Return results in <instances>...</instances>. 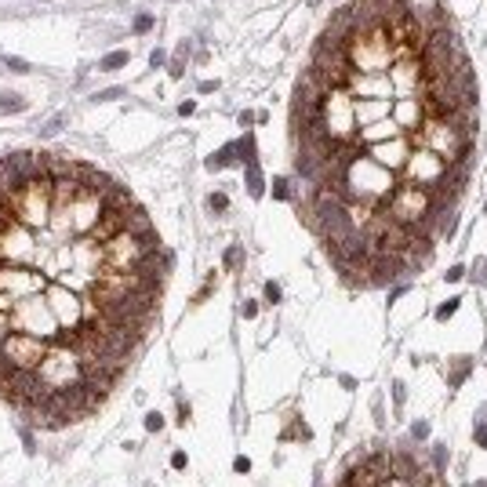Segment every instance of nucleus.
I'll use <instances>...</instances> for the list:
<instances>
[{"label":"nucleus","mask_w":487,"mask_h":487,"mask_svg":"<svg viewBox=\"0 0 487 487\" xmlns=\"http://www.w3.org/2000/svg\"><path fill=\"white\" fill-rule=\"evenodd\" d=\"M389 211V218L404 229H415L418 222H426L433 214V196H429L426 185H415V182H404L389 193V200L382 204Z\"/></svg>","instance_id":"f257e3e1"},{"label":"nucleus","mask_w":487,"mask_h":487,"mask_svg":"<svg viewBox=\"0 0 487 487\" xmlns=\"http://www.w3.org/2000/svg\"><path fill=\"white\" fill-rule=\"evenodd\" d=\"M247 189H251V196H262V179H258V171H255V164L247 167Z\"/></svg>","instance_id":"f03ea898"},{"label":"nucleus","mask_w":487,"mask_h":487,"mask_svg":"<svg viewBox=\"0 0 487 487\" xmlns=\"http://www.w3.org/2000/svg\"><path fill=\"white\" fill-rule=\"evenodd\" d=\"M458 302H462V298H447V302L436 309V320H447V316H451L455 309H458Z\"/></svg>","instance_id":"7ed1b4c3"},{"label":"nucleus","mask_w":487,"mask_h":487,"mask_svg":"<svg viewBox=\"0 0 487 487\" xmlns=\"http://www.w3.org/2000/svg\"><path fill=\"white\" fill-rule=\"evenodd\" d=\"M208 208H211V211H226V208H229L226 193H211V196H208Z\"/></svg>","instance_id":"20e7f679"},{"label":"nucleus","mask_w":487,"mask_h":487,"mask_svg":"<svg viewBox=\"0 0 487 487\" xmlns=\"http://www.w3.org/2000/svg\"><path fill=\"white\" fill-rule=\"evenodd\" d=\"M146 429H149V433H160V429H164V418L156 415V411H149V415H146Z\"/></svg>","instance_id":"39448f33"},{"label":"nucleus","mask_w":487,"mask_h":487,"mask_svg":"<svg viewBox=\"0 0 487 487\" xmlns=\"http://www.w3.org/2000/svg\"><path fill=\"white\" fill-rule=\"evenodd\" d=\"M465 374H469V360L462 357V364H458L455 374H451V386H462V378H465Z\"/></svg>","instance_id":"423d86ee"},{"label":"nucleus","mask_w":487,"mask_h":487,"mask_svg":"<svg viewBox=\"0 0 487 487\" xmlns=\"http://www.w3.org/2000/svg\"><path fill=\"white\" fill-rule=\"evenodd\" d=\"M273 196H280V200H287V196H291V189H287V179H276V182H273Z\"/></svg>","instance_id":"0eeeda50"},{"label":"nucleus","mask_w":487,"mask_h":487,"mask_svg":"<svg viewBox=\"0 0 487 487\" xmlns=\"http://www.w3.org/2000/svg\"><path fill=\"white\" fill-rule=\"evenodd\" d=\"M0 109H22L18 95H0Z\"/></svg>","instance_id":"6e6552de"},{"label":"nucleus","mask_w":487,"mask_h":487,"mask_svg":"<svg viewBox=\"0 0 487 487\" xmlns=\"http://www.w3.org/2000/svg\"><path fill=\"white\" fill-rule=\"evenodd\" d=\"M127 62V55H109L106 62H102V69H117V65H124Z\"/></svg>","instance_id":"1a4fd4ad"},{"label":"nucleus","mask_w":487,"mask_h":487,"mask_svg":"<svg viewBox=\"0 0 487 487\" xmlns=\"http://www.w3.org/2000/svg\"><path fill=\"white\" fill-rule=\"evenodd\" d=\"M266 302H269V305L280 302V287H276V284H266Z\"/></svg>","instance_id":"9d476101"},{"label":"nucleus","mask_w":487,"mask_h":487,"mask_svg":"<svg viewBox=\"0 0 487 487\" xmlns=\"http://www.w3.org/2000/svg\"><path fill=\"white\" fill-rule=\"evenodd\" d=\"M22 444H26V451H30V455L36 451V440H33V433H30V429H22Z\"/></svg>","instance_id":"9b49d317"},{"label":"nucleus","mask_w":487,"mask_h":487,"mask_svg":"<svg viewBox=\"0 0 487 487\" xmlns=\"http://www.w3.org/2000/svg\"><path fill=\"white\" fill-rule=\"evenodd\" d=\"M233 469H237V473H247V469H251V462L240 455V458H233Z\"/></svg>","instance_id":"f8f14e48"},{"label":"nucleus","mask_w":487,"mask_h":487,"mask_svg":"<svg viewBox=\"0 0 487 487\" xmlns=\"http://www.w3.org/2000/svg\"><path fill=\"white\" fill-rule=\"evenodd\" d=\"M465 276V266H451L447 269V280H462Z\"/></svg>","instance_id":"ddd939ff"},{"label":"nucleus","mask_w":487,"mask_h":487,"mask_svg":"<svg viewBox=\"0 0 487 487\" xmlns=\"http://www.w3.org/2000/svg\"><path fill=\"white\" fill-rule=\"evenodd\" d=\"M185 422H189V404L179 400V426H185Z\"/></svg>","instance_id":"4468645a"},{"label":"nucleus","mask_w":487,"mask_h":487,"mask_svg":"<svg viewBox=\"0 0 487 487\" xmlns=\"http://www.w3.org/2000/svg\"><path fill=\"white\" fill-rule=\"evenodd\" d=\"M171 465H175V469H185V455L175 451V455H171Z\"/></svg>","instance_id":"2eb2a0df"},{"label":"nucleus","mask_w":487,"mask_h":487,"mask_svg":"<svg viewBox=\"0 0 487 487\" xmlns=\"http://www.w3.org/2000/svg\"><path fill=\"white\" fill-rule=\"evenodd\" d=\"M240 262V247H229V255H226V266H237Z\"/></svg>","instance_id":"dca6fc26"},{"label":"nucleus","mask_w":487,"mask_h":487,"mask_svg":"<svg viewBox=\"0 0 487 487\" xmlns=\"http://www.w3.org/2000/svg\"><path fill=\"white\" fill-rule=\"evenodd\" d=\"M411 433H415V436H429V426L426 422H415V426H411Z\"/></svg>","instance_id":"f3484780"},{"label":"nucleus","mask_w":487,"mask_h":487,"mask_svg":"<svg viewBox=\"0 0 487 487\" xmlns=\"http://www.w3.org/2000/svg\"><path fill=\"white\" fill-rule=\"evenodd\" d=\"M149 26H153V18H149V15H142V18H138V22H135V30L142 33V30H149Z\"/></svg>","instance_id":"a211bd4d"},{"label":"nucleus","mask_w":487,"mask_h":487,"mask_svg":"<svg viewBox=\"0 0 487 487\" xmlns=\"http://www.w3.org/2000/svg\"><path fill=\"white\" fill-rule=\"evenodd\" d=\"M476 440H480V447H487V426H476Z\"/></svg>","instance_id":"6ab92c4d"},{"label":"nucleus","mask_w":487,"mask_h":487,"mask_svg":"<svg viewBox=\"0 0 487 487\" xmlns=\"http://www.w3.org/2000/svg\"><path fill=\"white\" fill-rule=\"evenodd\" d=\"M476 487H487V480H484V484H476Z\"/></svg>","instance_id":"aec40b11"},{"label":"nucleus","mask_w":487,"mask_h":487,"mask_svg":"<svg viewBox=\"0 0 487 487\" xmlns=\"http://www.w3.org/2000/svg\"><path fill=\"white\" fill-rule=\"evenodd\" d=\"M484 211H487V204H484Z\"/></svg>","instance_id":"412c9836"}]
</instances>
